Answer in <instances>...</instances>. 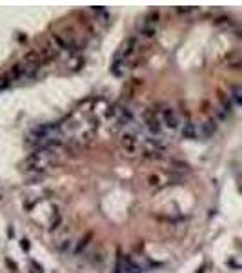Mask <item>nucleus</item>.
I'll return each mask as SVG.
<instances>
[{
  "label": "nucleus",
  "instance_id": "1",
  "mask_svg": "<svg viewBox=\"0 0 242 273\" xmlns=\"http://www.w3.org/2000/svg\"><path fill=\"white\" fill-rule=\"evenodd\" d=\"M57 162V151L37 147L29 157L26 158V169L27 171H46Z\"/></svg>",
  "mask_w": 242,
  "mask_h": 273
},
{
  "label": "nucleus",
  "instance_id": "2",
  "mask_svg": "<svg viewBox=\"0 0 242 273\" xmlns=\"http://www.w3.org/2000/svg\"><path fill=\"white\" fill-rule=\"evenodd\" d=\"M138 146L142 147V151L146 155H151V157L160 155L166 149V144L160 138H155V136H144V138H140L138 140Z\"/></svg>",
  "mask_w": 242,
  "mask_h": 273
},
{
  "label": "nucleus",
  "instance_id": "3",
  "mask_svg": "<svg viewBox=\"0 0 242 273\" xmlns=\"http://www.w3.org/2000/svg\"><path fill=\"white\" fill-rule=\"evenodd\" d=\"M138 140H140L138 133L131 131V129L124 131L122 136H120V144H122V147H124V151L127 155H137L138 153Z\"/></svg>",
  "mask_w": 242,
  "mask_h": 273
},
{
  "label": "nucleus",
  "instance_id": "4",
  "mask_svg": "<svg viewBox=\"0 0 242 273\" xmlns=\"http://www.w3.org/2000/svg\"><path fill=\"white\" fill-rule=\"evenodd\" d=\"M144 124H146L147 131L151 133V136L155 135H160V131H162V124H160V118L158 115H155V111H146L144 113Z\"/></svg>",
  "mask_w": 242,
  "mask_h": 273
},
{
  "label": "nucleus",
  "instance_id": "5",
  "mask_svg": "<svg viewBox=\"0 0 242 273\" xmlns=\"http://www.w3.org/2000/svg\"><path fill=\"white\" fill-rule=\"evenodd\" d=\"M158 118H160V124H164V126L168 127V129H171V131L179 127V117H177V113H175V109H171V107H164Z\"/></svg>",
  "mask_w": 242,
  "mask_h": 273
},
{
  "label": "nucleus",
  "instance_id": "6",
  "mask_svg": "<svg viewBox=\"0 0 242 273\" xmlns=\"http://www.w3.org/2000/svg\"><path fill=\"white\" fill-rule=\"evenodd\" d=\"M137 44H138V40H137V37H131V38H127V42L124 44V47H122V51H120V58L122 60H127V58H131L133 57V53H135V49H137Z\"/></svg>",
  "mask_w": 242,
  "mask_h": 273
},
{
  "label": "nucleus",
  "instance_id": "7",
  "mask_svg": "<svg viewBox=\"0 0 242 273\" xmlns=\"http://www.w3.org/2000/svg\"><path fill=\"white\" fill-rule=\"evenodd\" d=\"M58 49L57 47H53V46H46L44 49H40L38 51V58H40V64L44 62H49V60H55L57 57H58Z\"/></svg>",
  "mask_w": 242,
  "mask_h": 273
},
{
  "label": "nucleus",
  "instance_id": "8",
  "mask_svg": "<svg viewBox=\"0 0 242 273\" xmlns=\"http://www.w3.org/2000/svg\"><path fill=\"white\" fill-rule=\"evenodd\" d=\"M131 120H133L131 111H129V109H126V107H122V109H120V113L116 115V126H120V127L129 126V124H131Z\"/></svg>",
  "mask_w": 242,
  "mask_h": 273
},
{
  "label": "nucleus",
  "instance_id": "9",
  "mask_svg": "<svg viewBox=\"0 0 242 273\" xmlns=\"http://www.w3.org/2000/svg\"><path fill=\"white\" fill-rule=\"evenodd\" d=\"M182 138H186V140H195L197 138V127L195 124L188 120V122H184V127H182Z\"/></svg>",
  "mask_w": 242,
  "mask_h": 273
},
{
  "label": "nucleus",
  "instance_id": "10",
  "mask_svg": "<svg viewBox=\"0 0 242 273\" xmlns=\"http://www.w3.org/2000/svg\"><path fill=\"white\" fill-rule=\"evenodd\" d=\"M91 239H93V231H87V233H86L84 237H82V239L78 241V244L75 246V250H73V253H75V255H80V253L84 251L86 248L89 246V242H91Z\"/></svg>",
  "mask_w": 242,
  "mask_h": 273
},
{
  "label": "nucleus",
  "instance_id": "11",
  "mask_svg": "<svg viewBox=\"0 0 242 273\" xmlns=\"http://www.w3.org/2000/svg\"><path fill=\"white\" fill-rule=\"evenodd\" d=\"M124 69H126V60H122V58L116 55L115 60H113V64H111V73L115 75V77H120Z\"/></svg>",
  "mask_w": 242,
  "mask_h": 273
},
{
  "label": "nucleus",
  "instance_id": "12",
  "mask_svg": "<svg viewBox=\"0 0 242 273\" xmlns=\"http://www.w3.org/2000/svg\"><path fill=\"white\" fill-rule=\"evenodd\" d=\"M230 91H231V98L235 104H240L242 102V89L240 86H230Z\"/></svg>",
  "mask_w": 242,
  "mask_h": 273
},
{
  "label": "nucleus",
  "instance_id": "13",
  "mask_svg": "<svg viewBox=\"0 0 242 273\" xmlns=\"http://www.w3.org/2000/svg\"><path fill=\"white\" fill-rule=\"evenodd\" d=\"M62 221H64L62 213H60V211H55V215H53V219H51V226H49V230H51V231L58 230L60 224H62Z\"/></svg>",
  "mask_w": 242,
  "mask_h": 273
},
{
  "label": "nucleus",
  "instance_id": "14",
  "mask_svg": "<svg viewBox=\"0 0 242 273\" xmlns=\"http://www.w3.org/2000/svg\"><path fill=\"white\" fill-rule=\"evenodd\" d=\"M155 33H157L155 26H147V24L140 26V35H142V37H146V38H153V37H155Z\"/></svg>",
  "mask_w": 242,
  "mask_h": 273
},
{
  "label": "nucleus",
  "instance_id": "15",
  "mask_svg": "<svg viewBox=\"0 0 242 273\" xmlns=\"http://www.w3.org/2000/svg\"><path fill=\"white\" fill-rule=\"evenodd\" d=\"M219 98H220V104H222V107H224V111H228V113H230V111L233 109V102L230 100V97L219 93Z\"/></svg>",
  "mask_w": 242,
  "mask_h": 273
},
{
  "label": "nucleus",
  "instance_id": "16",
  "mask_svg": "<svg viewBox=\"0 0 242 273\" xmlns=\"http://www.w3.org/2000/svg\"><path fill=\"white\" fill-rule=\"evenodd\" d=\"M118 113H120V106L113 104V106H109V107H107L106 117H107V118H116V115H118Z\"/></svg>",
  "mask_w": 242,
  "mask_h": 273
},
{
  "label": "nucleus",
  "instance_id": "17",
  "mask_svg": "<svg viewBox=\"0 0 242 273\" xmlns=\"http://www.w3.org/2000/svg\"><path fill=\"white\" fill-rule=\"evenodd\" d=\"M122 266H124V261H122V251L118 250L116 251V262H115V271L113 273H122Z\"/></svg>",
  "mask_w": 242,
  "mask_h": 273
},
{
  "label": "nucleus",
  "instance_id": "18",
  "mask_svg": "<svg viewBox=\"0 0 242 273\" xmlns=\"http://www.w3.org/2000/svg\"><path fill=\"white\" fill-rule=\"evenodd\" d=\"M215 129H217L215 120H208V122L204 124V135H211V133H215Z\"/></svg>",
  "mask_w": 242,
  "mask_h": 273
},
{
  "label": "nucleus",
  "instance_id": "19",
  "mask_svg": "<svg viewBox=\"0 0 242 273\" xmlns=\"http://www.w3.org/2000/svg\"><path fill=\"white\" fill-rule=\"evenodd\" d=\"M6 264L11 268V271H15V273L18 271V266H17V262H15L13 259H6Z\"/></svg>",
  "mask_w": 242,
  "mask_h": 273
},
{
  "label": "nucleus",
  "instance_id": "20",
  "mask_svg": "<svg viewBox=\"0 0 242 273\" xmlns=\"http://www.w3.org/2000/svg\"><path fill=\"white\" fill-rule=\"evenodd\" d=\"M7 86H9V78H7V77H2V78H0V91H4Z\"/></svg>",
  "mask_w": 242,
  "mask_h": 273
},
{
  "label": "nucleus",
  "instance_id": "21",
  "mask_svg": "<svg viewBox=\"0 0 242 273\" xmlns=\"http://www.w3.org/2000/svg\"><path fill=\"white\" fill-rule=\"evenodd\" d=\"M20 248L24 250V251H29V248H31L29 241H27V239H22V241H20Z\"/></svg>",
  "mask_w": 242,
  "mask_h": 273
},
{
  "label": "nucleus",
  "instance_id": "22",
  "mask_svg": "<svg viewBox=\"0 0 242 273\" xmlns=\"http://www.w3.org/2000/svg\"><path fill=\"white\" fill-rule=\"evenodd\" d=\"M71 244H73V241H66L62 246H60V250H62V251H69V250H71Z\"/></svg>",
  "mask_w": 242,
  "mask_h": 273
},
{
  "label": "nucleus",
  "instance_id": "23",
  "mask_svg": "<svg viewBox=\"0 0 242 273\" xmlns=\"http://www.w3.org/2000/svg\"><path fill=\"white\" fill-rule=\"evenodd\" d=\"M226 264H228V266H231L233 270H240V266H239V264L235 262L233 259H230V261H228V262H226Z\"/></svg>",
  "mask_w": 242,
  "mask_h": 273
},
{
  "label": "nucleus",
  "instance_id": "24",
  "mask_svg": "<svg viewBox=\"0 0 242 273\" xmlns=\"http://www.w3.org/2000/svg\"><path fill=\"white\" fill-rule=\"evenodd\" d=\"M149 184L151 186H158V177H149Z\"/></svg>",
  "mask_w": 242,
  "mask_h": 273
},
{
  "label": "nucleus",
  "instance_id": "25",
  "mask_svg": "<svg viewBox=\"0 0 242 273\" xmlns=\"http://www.w3.org/2000/svg\"><path fill=\"white\" fill-rule=\"evenodd\" d=\"M31 266H33V268H35V270H37V271H38V273H42V268H40V264H37V262H31Z\"/></svg>",
  "mask_w": 242,
  "mask_h": 273
},
{
  "label": "nucleus",
  "instance_id": "26",
  "mask_svg": "<svg viewBox=\"0 0 242 273\" xmlns=\"http://www.w3.org/2000/svg\"><path fill=\"white\" fill-rule=\"evenodd\" d=\"M7 237H9V239H13V237H15V231H13V228H9V230H7Z\"/></svg>",
  "mask_w": 242,
  "mask_h": 273
},
{
  "label": "nucleus",
  "instance_id": "27",
  "mask_svg": "<svg viewBox=\"0 0 242 273\" xmlns=\"http://www.w3.org/2000/svg\"><path fill=\"white\" fill-rule=\"evenodd\" d=\"M0 200H2V195H0Z\"/></svg>",
  "mask_w": 242,
  "mask_h": 273
}]
</instances>
